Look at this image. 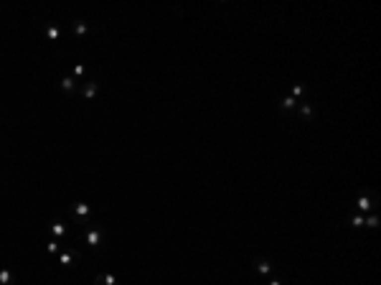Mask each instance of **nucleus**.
<instances>
[{"mask_svg": "<svg viewBox=\"0 0 381 285\" xmlns=\"http://www.w3.org/2000/svg\"><path fill=\"white\" fill-rule=\"evenodd\" d=\"M252 262H254V268H257V273H259L262 278H272V275H275V265H272V262L267 260V257L257 255Z\"/></svg>", "mask_w": 381, "mask_h": 285, "instance_id": "20e7f679", "label": "nucleus"}, {"mask_svg": "<svg viewBox=\"0 0 381 285\" xmlns=\"http://www.w3.org/2000/svg\"><path fill=\"white\" fill-rule=\"evenodd\" d=\"M59 87H61V92H64V95H74V92L79 90V82H76L74 77H61Z\"/></svg>", "mask_w": 381, "mask_h": 285, "instance_id": "9d476101", "label": "nucleus"}, {"mask_svg": "<svg viewBox=\"0 0 381 285\" xmlns=\"http://www.w3.org/2000/svg\"><path fill=\"white\" fill-rule=\"evenodd\" d=\"M295 112H298V117L303 120V122H312L318 117V112H315V107H312L310 102H300L298 107H295Z\"/></svg>", "mask_w": 381, "mask_h": 285, "instance_id": "39448f33", "label": "nucleus"}, {"mask_svg": "<svg viewBox=\"0 0 381 285\" xmlns=\"http://www.w3.org/2000/svg\"><path fill=\"white\" fill-rule=\"evenodd\" d=\"M346 224L353 227V229H361V227H364V214H358V211L346 214Z\"/></svg>", "mask_w": 381, "mask_h": 285, "instance_id": "ddd939ff", "label": "nucleus"}, {"mask_svg": "<svg viewBox=\"0 0 381 285\" xmlns=\"http://www.w3.org/2000/svg\"><path fill=\"white\" fill-rule=\"evenodd\" d=\"M69 214H72V219L76 224H84V227L92 224V206H89L86 201H74L69 206Z\"/></svg>", "mask_w": 381, "mask_h": 285, "instance_id": "7ed1b4c3", "label": "nucleus"}, {"mask_svg": "<svg viewBox=\"0 0 381 285\" xmlns=\"http://www.w3.org/2000/svg\"><path fill=\"white\" fill-rule=\"evenodd\" d=\"M81 242H84L89 250H99L102 242H104V229L97 227V224H89V227L84 229V234H81Z\"/></svg>", "mask_w": 381, "mask_h": 285, "instance_id": "f03ea898", "label": "nucleus"}, {"mask_svg": "<svg viewBox=\"0 0 381 285\" xmlns=\"http://www.w3.org/2000/svg\"><path fill=\"white\" fill-rule=\"evenodd\" d=\"M290 92H293L290 97H295L298 102H303V99L307 97V87H305V84H300V82H293V84H290Z\"/></svg>", "mask_w": 381, "mask_h": 285, "instance_id": "f8f14e48", "label": "nucleus"}, {"mask_svg": "<svg viewBox=\"0 0 381 285\" xmlns=\"http://www.w3.org/2000/svg\"><path fill=\"white\" fill-rule=\"evenodd\" d=\"M72 77H74V79H84V77H86V67H84V64H76L74 72H72Z\"/></svg>", "mask_w": 381, "mask_h": 285, "instance_id": "6ab92c4d", "label": "nucleus"}, {"mask_svg": "<svg viewBox=\"0 0 381 285\" xmlns=\"http://www.w3.org/2000/svg\"><path fill=\"white\" fill-rule=\"evenodd\" d=\"M267 285H285V280H280V278H267Z\"/></svg>", "mask_w": 381, "mask_h": 285, "instance_id": "aec40b11", "label": "nucleus"}, {"mask_svg": "<svg viewBox=\"0 0 381 285\" xmlns=\"http://www.w3.org/2000/svg\"><path fill=\"white\" fill-rule=\"evenodd\" d=\"M92 283L94 285H120V278L115 273H97Z\"/></svg>", "mask_w": 381, "mask_h": 285, "instance_id": "1a4fd4ad", "label": "nucleus"}, {"mask_svg": "<svg viewBox=\"0 0 381 285\" xmlns=\"http://www.w3.org/2000/svg\"><path fill=\"white\" fill-rule=\"evenodd\" d=\"M379 224H381V216H379V211H371V214H366V216H364V227H369V229H379Z\"/></svg>", "mask_w": 381, "mask_h": 285, "instance_id": "2eb2a0df", "label": "nucleus"}, {"mask_svg": "<svg viewBox=\"0 0 381 285\" xmlns=\"http://www.w3.org/2000/svg\"><path fill=\"white\" fill-rule=\"evenodd\" d=\"M79 95H81V99H94L99 95V82H84V84H79Z\"/></svg>", "mask_w": 381, "mask_h": 285, "instance_id": "423d86ee", "label": "nucleus"}, {"mask_svg": "<svg viewBox=\"0 0 381 285\" xmlns=\"http://www.w3.org/2000/svg\"><path fill=\"white\" fill-rule=\"evenodd\" d=\"M46 252H49L51 257H56V255L61 252V245H59V239H54V237H49V239H46Z\"/></svg>", "mask_w": 381, "mask_h": 285, "instance_id": "f3484780", "label": "nucleus"}, {"mask_svg": "<svg viewBox=\"0 0 381 285\" xmlns=\"http://www.w3.org/2000/svg\"><path fill=\"white\" fill-rule=\"evenodd\" d=\"M300 102L295 99V97H290V95H285V97H280L277 99V109L282 115H290V112H295V107H298Z\"/></svg>", "mask_w": 381, "mask_h": 285, "instance_id": "0eeeda50", "label": "nucleus"}, {"mask_svg": "<svg viewBox=\"0 0 381 285\" xmlns=\"http://www.w3.org/2000/svg\"><path fill=\"white\" fill-rule=\"evenodd\" d=\"M379 204H381V199H379V193H376V191H364V193H358V196H356V201H353L356 211H358V214H364V216L371 214V211H376Z\"/></svg>", "mask_w": 381, "mask_h": 285, "instance_id": "f257e3e1", "label": "nucleus"}, {"mask_svg": "<svg viewBox=\"0 0 381 285\" xmlns=\"http://www.w3.org/2000/svg\"><path fill=\"white\" fill-rule=\"evenodd\" d=\"M0 285H15V273L8 268H0Z\"/></svg>", "mask_w": 381, "mask_h": 285, "instance_id": "dca6fc26", "label": "nucleus"}, {"mask_svg": "<svg viewBox=\"0 0 381 285\" xmlns=\"http://www.w3.org/2000/svg\"><path fill=\"white\" fill-rule=\"evenodd\" d=\"M43 36H46L49 41H59V36H61V31H59L56 26H46V28H43Z\"/></svg>", "mask_w": 381, "mask_h": 285, "instance_id": "a211bd4d", "label": "nucleus"}, {"mask_svg": "<svg viewBox=\"0 0 381 285\" xmlns=\"http://www.w3.org/2000/svg\"><path fill=\"white\" fill-rule=\"evenodd\" d=\"M49 229H51V237L59 239V242H61L66 234H69V229H66V224L61 222V219H51V227H49Z\"/></svg>", "mask_w": 381, "mask_h": 285, "instance_id": "6e6552de", "label": "nucleus"}, {"mask_svg": "<svg viewBox=\"0 0 381 285\" xmlns=\"http://www.w3.org/2000/svg\"><path fill=\"white\" fill-rule=\"evenodd\" d=\"M56 257H59V265H64V268H74V265H76V257H74L72 252H64V250H61Z\"/></svg>", "mask_w": 381, "mask_h": 285, "instance_id": "4468645a", "label": "nucleus"}, {"mask_svg": "<svg viewBox=\"0 0 381 285\" xmlns=\"http://www.w3.org/2000/svg\"><path fill=\"white\" fill-rule=\"evenodd\" d=\"M72 33H74L76 38H84V36L92 33V28H89L86 20H72Z\"/></svg>", "mask_w": 381, "mask_h": 285, "instance_id": "9b49d317", "label": "nucleus"}]
</instances>
